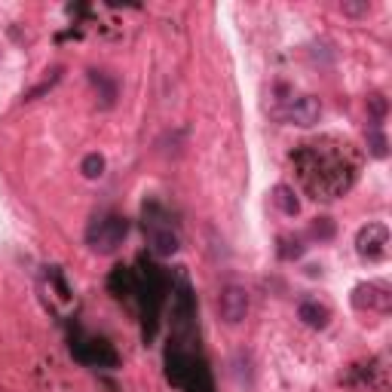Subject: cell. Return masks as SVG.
<instances>
[{"label":"cell","instance_id":"cell-15","mask_svg":"<svg viewBox=\"0 0 392 392\" xmlns=\"http://www.w3.org/2000/svg\"><path fill=\"white\" fill-rule=\"evenodd\" d=\"M273 203L279 205L282 215H297V212H301V203L295 199V190H291L288 184H279V187L273 190Z\"/></svg>","mask_w":392,"mask_h":392},{"label":"cell","instance_id":"cell-4","mask_svg":"<svg viewBox=\"0 0 392 392\" xmlns=\"http://www.w3.org/2000/svg\"><path fill=\"white\" fill-rule=\"evenodd\" d=\"M141 218H144V233H147L151 252L156 258H172L178 248H181V239H178V230L172 227L169 212L162 209L156 199H151V203L144 205V212H141Z\"/></svg>","mask_w":392,"mask_h":392},{"label":"cell","instance_id":"cell-7","mask_svg":"<svg viewBox=\"0 0 392 392\" xmlns=\"http://www.w3.org/2000/svg\"><path fill=\"white\" fill-rule=\"evenodd\" d=\"M346 386L353 389H368V392H383L386 389V365L383 359H371V362H362V365H353L349 374L344 377Z\"/></svg>","mask_w":392,"mask_h":392},{"label":"cell","instance_id":"cell-13","mask_svg":"<svg viewBox=\"0 0 392 392\" xmlns=\"http://www.w3.org/2000/svg\"><path fill=\"white\" fill-rule=\"evenodd\" d=\"M297 316H301V322L310 325V328H328L331 312H328V306H322L319 301H304L297 306Z\"/></svg>","mask_w":392,"mask_h":392},{"label":"cell","instance_id":"cell-10","mask_svg":"<svg viewBox=\"0 0 392 392\" xmlns=\"http://www.w3.org/2000/svg\"><path fill=\"white\" fill-rule=\"evenodd\" d=\"M218 312L227 325H239L248 316V291L242 285H224L218 297Z\"/></svg>","mask_w":392,"mask_h":392},{"label":"cell","instance_id":"cell-2","mask_svg":"<svg viewBox=\"0 0 392 392\" xmlns=\"http://www.w3.org/2000/svg\"><path fill=\"white\" fill-rule=\"evenodd\" d=\"M291 162H295L306 194L316 199L344 196L359 178V156H355L353 144L331 138V135L301 144L291 153Z\"/></svg>","mask_w":392,"mask_h":392},{"label":"cell","instance_id":"cell-9","mask_svg":"<svg viewBox=\"0 0 392 392\" xmlns=\"http://www.w3.org/2000/svg\"><path fill=\"white\" fill-rule=\"evenodd\" d=\"M353 306L368 312H386L392 306V291L386 282H362L353 291Z\"/></svg>","mask_w":392,"mask_h":392},{"label":"cell","instance_id":"cell-14","mask_svg":"<svg viewBox=\"0 0 392 392\" xmlns=\"http://www.w3.org/2000/svg\"><path fill=\"white\" fill-rule=\"evenodd\" d=\"M89 80H92V86L102 92V104H104V108H111L113 98H117V83H113L108 74H102V71H92Z\"/></svg>","mask_w":392,"mask_h":392},{"label":"cell","instance_id":"cell-8","mask_svg":"<svg viewBox=\"0 0 392 392\" xmlns=\"http://www.w3.org/2000/svg\"><path fill=\"white\" fill-rule=\"evenodd\" d=\"M355 252L365 261H383L389 252V230L386 224H368L355 236Z\"/></svg>","mask_w":392,"mask_h":392},{"label":"cell","instance_id":"cell-11","mask_svg":"<svg viewBox=\"0 0 392 392\" xmlns=\"http://www.w3.org/2000/svg\"><path fill=\"white\" fill-rule=\"evenodd\" d=\"M279 117L285 123H295V126H312V123H319V117H322V104H319V98H312V95L288 98V104L279 111Z\"/></svg>","mask_w":392,"mask_h":392},{"label":"cell","instance_id":"cell-17","mask_svg":"<svg viewBox=\"0 0 392 392\" xmlns=\"http://www.w3.org/2000/svg\"><path fill=\"white\" fill-rule=\"evenodd\" d=\"M368 147H371V153H374L377 160H383V156H386V135H383L380 129H371V135H368Z\"/></svg>","mask_w":392,"mask_h":392},{"label":"cell","instance_id":"cell-12","mask_svg":"<svg viewBox=\"0 0 392 392\" xmlns=\"http://www.w3.org/2000/svg\"><path fill=\"white\" fill-rule=\"evenodd\" d=\"M108 288L117 301H132V291H135V273L132 267H113L111 276H108Z\"/></svg>","mask_w":392,"mask_h":392},{"label":"cell","instance_id":"cell-3","mask_svg":"<svg viewBox=\"0 0 392 392\" xmlns=\"http://www.w3.org/2000/svg\"><path fill=\"white\" fill-rule=\"evenodd\" d=\"M132 273H135L132 301L138 304V312H141V331H144V340H153L156 328H160L162 306H166L169 295H172V282H169L166 270L156 261L147 258V254H141V258L135 261Z\"/></svg>","mask_w":392,"mask_h":392},{"label":"cell","instance_id":"cell-5","mask_svg":"<svg viewBox=\"0 0 392 392\" xmlns=\"http://www.w3.org/2000/svg\"><path fill=\"white\" fill-rule=\"evenodd\" d=\"M71 353H74L77 362H83V365H89V368H117L120 365L117 349H113L108 340L98 337V334L80 331V328L71 334Z\"/></svg>","mask_w":392,"mask_h":392},{"label":"cell","instance_id":"cell-1","mask_svg":"<svg viewBox=\"0 0 392 392\" xmlns=\"http://www.w3.org/2000/svg\"><path fill=\"white\" fill-rule=\"evenodd\" d=\"M166 377L184 392H215L209 362L199 353L196 295L187 279L172 285V337L166 346Z\"/></svg>","mask_w":392,"mask_h":392},{"label":"cell","instance_id":"cell-20","mask_svg":"<svg viewBox=\"0 0 392 392\" xmlns=\"http://www.w3.org/2000/svg\"><path fill=\"white\" fill-rule=\"evenodd\" d=\"M368 104H371V111H374V117H383V113H386V102H383V95H371Z\"/></svg>","mask_w":392,"mask_h":392},{"label":"cell","instance_id":"cell-21","mask_svg":"<svg viewBox=\"0 0 392 392\" xmlns=\"http://www.w3.org/2000/svg\"><path fill=\"white\" fill-rule=\"evenodd\" d=\"M371 10V6H365V3H362V6H353V3H344V12H349V16H362V12H368Z\"/></svg>","mask_w":392,"mask_h":392},{"label":"cell","instance_id":"cell-6","mask_svg":"<svg viewBox=\"0 0 392 392\" xmlns=\"http://www.w3.org/2000/svg\"><path fill=\"white\" fill-rule=\"evenodd\" d=\"M126 233H129V218L123 215H102L89 224L86 242L95 254H113L123 245Z\"/></svg>","mask_w":392,"mask_h":392},{"label":"cell","instance_id":"cell-19","mask_svg":"<svg viewBox=\"0 0 392 392\" xmlns=\"http://www.w3.org/2000/svg\"><path fill=\"white\" fill-rule=\"evenodd\" d=\"M312 236H319V239H331V236H334V224H331V218H316V224H312Z\"/></svg>","mask_w":392,"mask_h":392},{"label":"cell","instance_id":"cell-18","mask_svg":"<svg viewBox=\"0 0 392 392\" xmlns=\"http://www.w3.org/2000/svg\"><path fill=\"white\" fill-rule=\"evenodd\" d=\"M304 254V245L297 239H282V248H279V258L282 261H291V258H301Z\"/></svg>","mask_w":392,"mask_h":392},{"label":"cell","instance_id":"cell-16","mask_svg":"<svg viewBox=\"0 0 392 392\" xmlns=\"http://www.w3.org/2000/svg\"><path fill=\"white\" fill-rule=\"evenodd\" d=\"M80 172L89 178V181H95V178L104 175V156L102 153H86L80 162Z\"/></svg>","mask_w":392,"mask_h":392}]
</instances>
